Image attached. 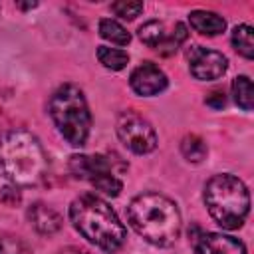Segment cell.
<instances>
[{"label":"cell","mask_w":254,"mask_h":254,"mask_svg":"<svg viewBox=\"0 0 254 254\" xmlns=\"http://www.w3.org/2000/svg\"><path fill=\"white\" fill-rule=\"evenodd\" d=\"M91 185H93L97 190H101L103 194H107V196H117V194L121 192V189H123L121 181H119L115 175H103V177L95 179Z\"/></svg>","instance_id":"cell-20"},{"label":"cell","mask_w":254,"mask_h":254,"mask_svg":"<svg viewBox=\"0 0 254 254\" xmlns=\"http://www.w3.org/2000/svg\"><path fill=\"white\" fill-rule=\"evenodd\" d=\"M38 6V2H32V4H18V8H22V10H28V8H36Z\"/></svg>","instance_id":"cell-24"},{"label":"cell","mask_w":254,"mask_h":254,"mask_svg":"<svg viewBox=\"0 0 254 254\" xmlns=\"http://www.w3.org/2000/svg\"><path fill=\"white\" fill-rule=\"evenodd\" d=\"M58 254H85L81 248H77V246H67V248H62Z\"/></svg>","instance_id":"cell-23"},{"label":"cell","mask_w":254,"mask_h":254,"mask_svg":"<svg viewBox=\"0 0 254 254\" xmlns=\"http://www.w3.org/2000/svg\"><path fill=\"white\" fill-rule=\"evenodd\" d=\"M230 42H232V48L246 60H252L254 58V40H252V26L248 24H240L232 30V36H230Z\"/></svg>","instance_id":"cell-13"},{"label":"cell","mask_w":254,"mask_h":254,"mask_svg":"<svg viewBox=\"0 0 254 254\" xmlns=\"http://www.w3.org/2000/svg\"><path fill=\"white\" fill-rule=\"evenodd\" d=\"M99 36L111 44H117V46H127L131 42V34L117 20H111V18L99 20Z\"/></svg>","instance_id":"cell-15"},{"label":"cell","mask_w":254,"mask_h":254,"mask_svg":"<svg viewBox=\"0 0 254 254\" xmlns=\"http://www.w3.org/2000/svg\"><path fill=\"white\" fill-rule=\"evenodd\" d=\"M181 153L187 161L190 163H200L202 159H206V153H208V147L206 143L198 137V135H187L183 141H181Z\"/></svg>","instance_id":"cell-17"},{"label":"cell","mask_w":254,"mask_h":254,"mask_svg":"<svg viewBox=\"0 0 254 254\" xmlns=\"http://www.w3.org/2000/svg\"><path fill=\"white\" fill-rule=\"evenodd\" d=\"M189 22L202 36H218L226 28V20L222 16H218L216 12H208V10H194V12H190L189 14Z\"/></svg>","instance_id":"cell-12"},{"label":"cell","mask_w":254,"mask_h":254,"mask_svg":"<svg viewBox=\"0 0 254 254\" xmlns=\"http://www.w3.org/2000/svg\"><path fill=\"white\" fill-rule=\"evenodd\" d=\"M232 95H234V101L240 109L244 111H252L254 107V87H252V81L248 75H238L234 77L232 81Z\"/></svg>","instance_id":"cell-14"},{"label":"cell","mask_w":254,"mask_h":254,"mask_svg":"<svg viewBox=\"0 0 254 254\" xmlns=\"http://www.w3.org/2000/svg\"><path fill=\"white\" fill-rule=\"evenodd\" d=\"M69 220L85 240L109 254L117 252L127 240V230L113 208L95 194L77 196L69 204Z\"/></svg>","instance_id":"cell-1"},{"label":"cell","mask_w":254,"mask_h":254,"mask_svg":"<svg viewBox=\"0 0 254 254\" xmlns=\"http://www.w3.org/2000/svg\"><path fill=\"white\" fill-rule=\"evenodd\" d=\"M204 103H206L208 107H212V109H222V107L226 105V97H224V93H222V91L214 89V91H210V93H208V97L204 99Z\"/></svg>","instance_id":"cell-22"},{"label":"cell","mask_w":254,"mask_h":254,"mask_svg":"<svg viewBox=\"0 0 254 254\" xmlns=\"http://www.w3.org/2000/svg\"><path fill=\"white\" fill-rule=\"evenodd\" d=\"M204 204L216 224L236 230L244 224L250 210V194L246 185L228 173L214 175L204 185Z\"/></svg>","instance_id":"cell-4"},{"label":"cell","mask_w":254,"mask_h":254,"mask_svg":"<svg viewBox=\"0 0 254 254\" xmlns=\"http://www.w3.org/2000/svg\"><path fill=\"white\" fill-rule=\"evenodd\" d=\"M196 254H246L242 240L220 232H200L194 238Z\"/></svg>","instance_id":"cell-10"},{"label":"cell","mask_w":254,"mask_h":254,"mask_svg":"<svg viewBox=\"0 0 254 254\" xmlns=\"http://www.w3.org/2000/svg\"><path fill=\"white\" fill-rule=\"evenodd\" d=\"M115 129H117V137L121 139V143L137 155L151 153L157 147V133L153 125L135 111L119 113Z\"/></svg>","instance_id":"cell-6"},{"label":"cell","mask_w":254,"mask_h":254,"mask_svg":"<svg viewBox=\"0 0 254 254\" xmlns=\"http://www.w3.org/2000/svg\"><path fill=\"white\" fill-rule=\"evenodd\" d=\"M50 117L71 147H83L91 129V113L83 91L73 83L60 85L50 97Z\"/></svg>","instance_id":"cell-5"},{"label":"cell","mask_w":254,"mask_h":254,"mask_svg":"<svg viewBox=\"0 0 254 254\" xmlns=\"http://www.w3.org/2000/svg\"><path fill=\"white\" fill-rule=\"evenodd\" d=\"M139 38H141V42H145L147 46L159 48V46L167 40V36H165V24L159 22V20H149V22H145V24L139 28Z\"/></svg>","instance_id":"cell-18"},{"label":"cell","mask_w":254,"mask_h":254,"mask_svg":"<svg viewBox=\"0 0 254 254\" xmlns=\"http://www.w3.org/2000/svg\"><path fill=\"white\" fill-rule=\"evenodd\" d=\"M0 254H30V250L18 236L2 234L0 236Z\"/></svg>","instance_id":"cell-21"},{"label":"cell","mask_w":254,"mask_h":254,"mask_svg":"<svg viewBox=\"0 0 254 254\" xmlns=\"http://www.w3.org/2000/svg\"><path fill=\"white\" fill-rule=\"evenodd\" d=\"M111 10L115 16H121L123 20H133L143 12V2H129V0H121V2H113Z\"/></svg>","instance_id":"cell-19"},{"label":"cell","mask_w":254,"mask_h":254,"mask_svg":"<svg viewBox=\"0 0 254 254\" xmlns=\"http://www.w3.org/2000/svg\"><path fill=\"white\" fill-rule=\"evenodd\" d=\"M69 171L73 177L93 183L103 175H115L113 161L105 155H73L69 159Z\"/></svg>","instance_id":"cell-9"},{"label":"cell","mask_w":254,"mask_h":254,"mask_svg":"<svg viewBox=\"0 0 254 254\" xmlns=\"http://www.w3.org/2000/svg\"><path fill=\"white\" fill-rule=\"evenodd\" d=\"M133 230L155 246H171L181 234V212L177 204L159 192H143L127 208Z\"/></svg>","instance_id":"cell-2"},{"label":"cell","mask_w":254,"mask_h":254,"mask_svg":"<svg viewBox=\"0 0 254 254\" xmlns=\"http://www.w3.org/2000/svg\"><path fill=\"white\" fill-rule=\"evenodd\" d=\"M48 171L46 153L28 131H10L0 141V173L16 187H36Z\"/></svg>","instance_id":"cell-3"},{"label":"cell","mask_w":254,"mask_h":254,"mask_svg":"<svg viewBox=\"0 0 254 254\" xmlns=\"http://www.w3.org/2000/svg\"><path fill=\"white\" fill-rule=\"evenodd\" d=\"M167 83L169 81H167L165 71L159 65H155L153 62H143L141 65H137L131 71V77H129L131 89L143 97H151V95L161 93L167 87Z\"/></svg>","instance_id":"cell-8"},{"label":"cell","mask_w":254,"mask_h":254,"mask_svg":"<svg viewBox=\"0 0 254 254\" xmlns=\"http://www.w3.org/2000/svg\"><path fill=\"white\" fill-rule=\"evenodd\" d=\"M97 60L99 64H103V67L119 71L129 64V54L117 48H107V46H99L97 48Z\"/></svg>","instance_id":"cell-16"},{"label":"cell","mask_w":254,"mask_h":254,"mask_svg":"<svg viewBox=\"0 0 254 254\" xmlns=\"http://www.w3.org/2000/svg\"><path fill=\"white\" fill-rule=\"evenodd\" d=\"M187 60L190 73L200 81L218 79L228 67V60L224 54L204 46H190L187 52Z\"/></svg>","instance_id":"cell-7"},{"label":"cell","mask_w":254,"mask_h":254,"mask_svg":"<svg viewBox=\"0 0 254 254\" xmlns=\"http://www.w3.org/2000/svg\"><path fill=\"white\" fill-rule=\"evenodd\" d=\"M28 220L40 234H54L62 228V216L58 210L44 202H34L28 208Z\"/></svg>","instance_id":"cell-11"}]
</instances>
